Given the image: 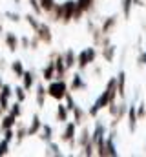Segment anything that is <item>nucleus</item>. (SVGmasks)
Returning a JSON list of instances; mask_svg holds the SVG:
<instances>
[{"label":"nucleus","instance_id":"ea45409f","mask_svg":"<svg viewBox=\"0 0 146 157\" xmlns=\"http://www.w3.org/2000/svg\"><path fill=\"white\" fill-rule=\"evenodd\" d=\"M6 17L11 20V22H20V15L18 13H13V11H7L6 13Z\"/></svg>","mask_w":146,"mask_h":157},{"label":"nucleus","instance_id":"473e14b6","mask_svg":"<svg viewBox=\"0 0 146 157\" xmlns=\"http://www.w3.org/2000/svg\"><path fill=\"white\" fill-rule=\"evenodd\" d=\"M24 18H26V22L31 26V29H33V31H36V29H38V24H40V22H38V18H36L35 15H31V13H29V15H26Z\"/></svg>","mask_w":146,"mask_h":157},{"label":"nucleus","instance_id":"412c9836","mask_svg":"<svg viewBox=\"0 0 146 157\" xmlns=\"http://www.w3.org/2000/svg\"><path fill=\"white\" fill-rule=\"evenodd\" d=\"M38 135H40V139H42L44 143H49V141L53 139V130H51V126H49V124H42Z\"/></svg>","mask_w":146,"mask_h":157},{"label":"nucleus","instance_id":"c85d7f7f","mask_svg":"<svg viewBox=\"0 0 146 157\" xmlns=\"http://www.w3.org/2000/svg\"><path fill=\"white\" fill-rule=\"evenodd\" d=\"M20 104H22V102L17 101L15 104H9V110H7L13 117H17V119H20V115H22V106H20Z\"/></svg>","mask_w":146,"mask_h":157},{"label":"nucleus","instance_id":"dca6fc26","mask_svg":"<svg viewBox=\"0 0 146 157\" xmlns=\"http://www.w3.org/2000/svg\"><path fill=\"white\" fill-rule=\"evenodd\" d=\"M117 26V17H108L104 22H102V26H101V29H102V33L104 35H110L111 31H113V28Z\"/></svg>","mask_w":146,"mask_h":157},{"label":"nucleus","instance_id":"5701e85b","mask_svg":"<svg viewBox=\"0 0 146 157\" xmlns=\"http://www.w3.org/2000/svg\"><path fill=\"white\" fill-rule=\"evenodd\" d=\"M11 71H13V75L17 78H22V75H24V62L22 60H13L11 62Z\"/></svg>","mask_w":146,"mask_h":157},{"label":"nucleus","instance_id":"39448f33","mask_svg":"<svg viewBox=\"0 0 146 157\" xmlns=\"http://www.w3.org/2000/svg\"><path fill=\"white\" fill-rule=\"evenodd\" d=\"M75 7H77V2L75 0H68V2L62 4V20L60 22H64V24L71 22L73 17H75Z\"/></svg>","mask_w":146,"mask_h":157},{"label":"nucleus","instance_id":"9d476101","mask_svg":"<svg viewBox=\"0 0 146 157\" xmlns=\"http://www.w3.org/2000/svg\"><path fill=\"white\" fill-rule=\"evenodd\" d=\"M117 95H119L121 99L126 97V73H124V71H121V73L117 75Z\"/></svg>","mask_w":146,"mask_h":157},{"label":"nucleus","instance_id":"6ab92c4d","mask_svg":"<svg viewBox=\"0 0 146 157\" xmlns=\"http://www.w3.org/2000/svg\"><path fill=\"white\" fill-rule=\"evenodd\" d=\"M62 57H64V64H66V68H68V70L73 68V66L77 64V53H75L73 49H68L66 53H62Z\"/></svg>","mask_w":146,"mask_h":157},{"label":"nucleus","instance_id":"ddd939ff","mask_svg":"<svg viewBox=\"0 0 146 157\" xmlns=\"http://www.w3.org/2000/svg\"><path fill=\"white\" fill-rule=\"evenodd\" d=\"M73 113V122L77 124V126H82L84 122H86V113H84V110L80 108V106H75L71 110Z\"/></svg>","mask_w":146,"mask_h":157},{"label":"nucleus","instance_id":"f8f14e48","mask_svg":"<svg viewBox=\"0 0 146 157\" xmlns=\"http://www.w3.org/2000/svg\"><path fill=\"white\" fill-rule=\"evenodd\" d=\"M90 141H91V132H90V130L82 124V132L77 135V143H79V146L82 148V146H86Z\"/></svg>","mask_w":146,"mask_h":157},{"label":"nucleus","instance_id":"7ed1b4c3","mask_svg":"<svg viewBox=\"0 0 146 157\" xmlns=\"http://www.w3.org/2000/svg\"><path fill=\"white\" fill-rule=\"evenodd\" d=\"M108 104H110V93L104 90V91L97 97V101L93 102V106L90 108V117H97V113H99L102 108H106Z\"/></svg>","mask_w":146,"mask_h":157},{"label":"nucleus","instance_id":"a211bd4d","mask_svg":"<svg viewBox=\"0 0 146 157\" xmlns=\"http://www.w3.org/2000/svg\"><path fill=\"white\" fill-rule=\"evenodd\" d=\"M33 84H35V73L33 71H24V75H22V86H24V90L26 91L31 90Z\"/></svg>","mask_w":146,"mask_h":157},{"label":"nucleus","instance_id":"0eeeda50","mask_svg":"<svg viewBox=\"0 0 146 157\" xmlns=\"http://www.w3.org/2000/svg\"><path fill=\"white\" fill-rule=\"evenodd\" d=\"M77 2V7H75V17H73V20H80V17L86 13V11H90L91 7H93V2L95 0H75Z\"/></svg>","mask_w":146,"mask_h":157},{"label":"nucleus","instance_id":"aec40b11","mask_svg":"<svg viewBox=\"0 0 146 157\" xmlns=\"http://www.w3.org/2000/svg\"><path fill=\"white\" fill-rule=\"evenodd\" d=\"M46 97H48V90L42 84H38V88H36V104H38V108H44Z\"/></svg>","mask_w":146,"mask_h":157},{"label":"nucleus","instance_id":"58836bf2","mask_svg":"<svg viewBox=\"0 0 146 157\" xmlns=\"http://www.w3.org/2000/svg\"><path fill=\"white\" fill-rule=\"evenodd\" d=\"M4 139H6L7 143H11V141L15 139V132H13V128H9V130H4Z\"/></svg>","mask_w":146,"mask_h":157},{"label":"nucleus","instance_id":"2eb2a0df","mask_svg":"<svg viewBox=\"0 0 146 157\" xmlns=\"http://www.w3.org/2000/svg\"><path fill=\"white\" fill-rule=\"evenodd\" d=\"M40 128H42V121H40V117H38V115H33L31 124L28 126V135H38Z\"/></svg>","mask_w":146,"mask_h":157},{"label":"nucleus","instance_id":"72a5a7b5","mask_svg":"<svg viewBox=\"0 0 146 157\" xmlns=\"http://www.w3.org/2000/svg\"><path fill=\"white\" fill-rule=\"evenodd\" d=\"M132 6H133V0H122V15L128 18L130 17V11H132Z\"/></svg>","mask_w":146,"mask_h":157},{"label":"nucleus","instance_id":"bb28decb","mask_svg":"<svg viewBox=\"0 0 146 157\" xmlns=\"http://www.w3.org/2000/svg\"><path fill=\"white\" fill-rule=\"evenodd\" d=\"M68 113H70V110L66 108V104L57 106V121L59 122H68Z\"/></svg>","mask_w":146,"mask_h":157},{"label":"nucleus","instance_id":"79ce46f5","mask_svg":"<svg viewBox=\"0 0 146 157\" xmlns=\"http://www.w3.org/2000/svg\"><path fill=\"white\" fill-rule=\"evenodd\" d=\"M137 62H139L141 66H146V51H141V55H139Z\"/></svg>","mask_w":146,"mask_h":157},{"label":"nucleus","instance_id":"f3484780","mask_svg":"<svg viewBox=\"0 0 146 157\" xmlns=\"http://www.w3.org/2000/svg\"><path fill=\"white\" fill-rule=\"evenodd\" d=\"M42 78H44V80H48V82L55 78V62H53V60H49V62H48V66L42 70Z\"/></svg>","mask_w":146,"mask_h":157},{"label":"nucleus","instance_id":"b1692460","mask_svg":"<svg viewBox=\"0 0 146 157\" xmlns=\"http://www.w3.org/2000/svg\"><path fill=\"white\" fill-rule=\"evenodd\" d=\"M48 15H49V20L60 22V20H62V4H55V7H53Z\"/></svg>","mask_w":146,"mask_h":157},{"label":"nucleus","instance_id":"c756f323","mask_svg":"<svg viewBox=\"0 0 146 157\" xmlns=\"http://www.w3.org/2000/svg\"><path fill=\"white\" fill-rule=\"evenodd\" d=\"M46 155H57L60 157L62 155V152H60V148H59V144H55V143H48V150H46Z\"/></svg>","mask_w":146,"mask_h":157},{"label":"nucleus","instance_id":"c9c22d12","mask_svg":"<svg viewBox=\"0 0 146 157\" xmlns=\"http://www.w3.org/2000/svg\"><path fill=\"white\" fill-rule=\"evenodd\" d=\"M29 2V6H31V9H33V13H35L36 17H40L44 11H42V7H40V4H38V0H28Z\"/></svg>","mask_w":146,"mask_h":157},{"label":"nucleus","instance_id":"393cba45","mask_svg":"<svg viewBox=\"0 0 146 157\" xmlns=\"http://www.w3.org/2000/svg\"><path fill=\"white\" fill-rule=\"evenodd\" d=\"M101 53H102V57H104V60L106 62H113V57H115V48L108 44V46H104V48H101Z\"/></svg>","mask_w":146,"mask_h":157},{"label":"nucleus","instance_id":"20e7f679","mask_svg":"<svg viewBox=\"0 0 146 157\" xmlns=\"http://www.w3.org/2000/svg\"><path fill=\"white\" fill-rule=\"evenodd\" d=\"M60 141H62V143H68L70 146L75 144V141H77V124H75V122H68L64 133L60 135Z\"/></svg>","mask_w":146,"mask_h":157},{"label":"nucleus","instance_id":"2f4dec72","mask_svg":"<svg viewBox=\"0 0 146 157\" xmlns=\"http://www.w3.org/2000/svg\"><path fill=\"white\" fill-rule=\"evenodd\" d=\"M38 4H40V7H42V11L44 13H49L53 7H55V0H38Z\"/></svg>","mask_w":146,"mask_h":157},{"label":"nucleus","instance_id":"4be33fe9","mask_svg":"<svg viewBox=\"0 0 146 157\" xmlns=\"http://www.w3.org/2000/svg\"><path fill=\"white\" fill-rule=\"evenodd\" d=\"M104 133H106V128H104V124H102L101 121H97V124H95V130L91 132V143H95L97 139L104 137Z\"/></svg>","mask_w":146,"mask_h":157},{"label":"nucleus","instance_id":"c03bdc74","mask_svg":"<svg viewBox=\"0 0 146 157\" xmlns=\"http://www.w3.org/2000/svg\"><path fill=\"white\" fill-rule=\"evenodd\" d=\"M2 31H4V28H2V24H0V37H2Z\"/></svg>","mask_w":146,"mask_h":157},{"label":"nucleus","instance_id":"a19ab883","mask_svg":"<svg viewBox=\"0 0 146 157\" xmlns=\"http://www.w3.org/2000/svg\"><path fill=\"white\" fill-rule=\"evenodd\" d=\"M38 42H40V39H38V37H33V39L29 40V49H36V46H38Z\"/></svg>","mask_w":146,"mask_h":157},{"label":"nucleus","instance_id":"4468645a","mask_svg":"<svg viewBox=\"0 0 146 157\" xmlns=\"http://www.w3.org/2000/svg\"><path fill=\"white\" fill-rule=\"evenodd\" d=\"M80 90H86V82L82 80L79 73H75L71 78V84H70V91H80Z\"/></svg>","mask_w":146,"mask_h":157},{"label":"nucleus","instance_id":"a878e982","mask_svg":"<svg viewBox=\"0 0 146 157\" xmlns=\"http://www.w3.org/2000/svg\"><path fill=\"white\" fill-rule=\"evenodd\" d=\"M117 155V150H115V144H113V139L110 135L106 139V144H104V157H115Z\"/></svg>","mask_w":146,"mask_h":157},{"label":"nucleus","instance_id":"1a4fd4ad","mask_svg":"<svg viewBox=\"0 0 146 157\" xmlns=\"http://www.w3.org/2000/svg\"><path fill=\"white\" fill-rule=\"evenodd\" d=\"M126 115H128V128H130V132L133 133V132H135V128H137V122H139V117H137V108H135V106H128Z\"/></svg>","mask_w":146,"mask_h":157},{"label":"nucleus","instance_id":"f257e3e1","mask_svg":"<svg viewBox=\"0 0 146 157\" xmlns=\"http://www.w3.org/2000/svg\"><path fill=\"white\" fill-rule=\"evenodd\" d=\"M46 90H48V95L53 97L55 101H64L66 93L70 91V88H68V84H66L64 78H53V80H49V84H48Z\"/></svg>","mask_w":146,"mask_h":157},{"label":"nucleus","instance_id":"a18cd8bd","mask_svg":"<svg viewBox=\"0 0 146 157\" xmlns=\"http://www.w3.org/2000/svg\"><path fill=\"white\" fill-rule=\"evenodd\" d=\"M13 2H17V4H18V2H20V0H13Z\"/></svg>","mask_w":146,"mask_h":157},{"label":"nucleus","instance_id":"423d86ee","mask_svg":"<svg viewBox=\"0 0 146 157\" xmlns=\"http://www.w3.org/2000/svg\"><path fill=\"white\" fill-rule=\"evenodd\" d=\"M35 35L40 39L42 44H51V40H53L51 29H49V26H48L46 22H40V24H38V29L35 31Z\"/></svg>","mask_w":146,"mask_h":157},{"label":"nucleus","instance_id":"f03ea898","mask_svg":"<svg viewBox=\"0 0 146 157\" xmlns=\"http://www.w3.org/2000/svg\"><path fill=\"white\" fill-rule=\"evenodd\" d=\"M95 57H97V49L95 48H86L80 53H77V66H79V70L88 68L95 60Z\"/></svg>","mask_w":146,"mask_h":157},{"label":"nucleus","instance_id":"6e6552de","mask_svg":"<svg viewBox=\"0 0 146 157\" xmlns=\"http://www.w3.org/2000/svg\"><path fill=\"white\" fill-rule=\"evenodd\" d=\"M4 42H6V46H7V49L13 53V51H17L18 49V44H20V39L13 33V31H7L6 35H4Z\"/></svg>","mask_w":146,"mask_h":157},{"label":"nucleus","instance_id":"f704fd0d","mask_svg":"<svg viewBox=\"0 0 146 157\" xmlns=\"http://www.w3.org/2000/svg\"><path fill=\"white\" fill-rule=\"evenodd\" d=\"M64 101H66V108L71 112L73 108L77 106V102H75V99H73V95H71V91H68L66 93V97H64Z\"/></svg>","mask_w":146,"mask_h":157},{"label":"nucleus","instance_id":"4c0bfd02","mask_svg":"<svg viewBox=\"0 0 146 157\" xmlns=\"http://www.w3.org/2000/svg\"><path fill=\"white\" fill-rule=\"evenodd\" d=\"M137 117H139V121H144V119H146V106H144V102H141V104H139V108H137Z\"/></svg>","mask_w":146,"mask_h":157},{"label":"nucleus","instance_id":"7c9ffc66","mask_svg":"<svg viewBox=\"0 0 146 157\" xmlns=\"http://www.w3.org/2000/svg\"><path fill=\"white\" fill-rule=\"evenodd\" d=\"M13 95L17 97L18 102H24V101H26V90H24V86H17V88L13 90Z\"/></svg>","mask_w":146,"mask_h":157},{"label":"nucleus","instance_id":"e433bc0d","mask_svg":"<svg viewBox=\"0 0 146 157\" xmlns=\"http://www.w3.org/2000/svg\"><path fill=\"white\" fill-rule=\"evenodd\" d=\"M9 154V143L6 139L0 141V155H7Z\"/></svg>","mask_w":146,"mask_h":157},{"label":"nucleus","instance_id":"9b49d317","mask_svg":"<svg viewBox=\"0 0 146 157\" xmlns=\"http://www.w3.org/2000/svg\"><path fill=\"white\" fill-rule=\"evenodd\" d=\"M17 124V117H13L9 112H6L4 115H2V122H0V130L4 132V130H9V128H13Z\"/></svg>","mask_w":146,"mask_h":157},{"label":"nucleus","instance_id":"37998d69","mask_svg":"<svg viewBox=\"0 0 146 157\" xmlns=\"http://www.w3.org/2000/svg\"><path fill=\"white\" fill-rule=\"evenodd\" d=\"M20 44H22L24 49H28V48H29V39H28V37H22V39H20Z\"/></svg>","mask_w":146,"mask_h":157},{"label":"nucleus","instance_id":"cd10ccee","mask_svg":"<svg viewBox=\"0 0 146 157\" xmlns=\"http://www.w3.org/2000/svg\"><path fill=\"white\" fill-rule=\"evenodd\" d=\"M24 137H28V128L18 122V128H17V132H15V141H17V144H20V143L24 141Z\"/></svg>","mask_w":146,"mask_h":157}]
</instances>
